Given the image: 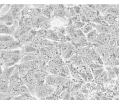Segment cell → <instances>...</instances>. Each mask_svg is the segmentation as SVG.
I'll list each match as a JSON object with an SVG mask.
<instances>
[{"label":"cell","mask_w":124,"mask_h":100,"mask_svg":"<svg viewBox=\"0 0 124 100\" xmlns=\"http://www.w3.org/2000/svg\"><path fill=\"white\" fill-rule=\"evenodd\" d=\"M0 42L8 45L11 50H15L21 47L22 44L13 36L7 34H0Z\"/></svg>","instance_id":"1"},{"label":"cell","mask_w":124,"mask_h":100,"mask_svg":"<svg viewBox=\"0 0 124 100\" xmlns=\"http://www.w3.org/2000/svg\"><path fill=\"white\" fill-rule=\"evenodd\" d=\"M21 51L17 50H14L10 57L2 64H4L6 67L13 66L16 65V64L21 59Z\"/></svg>","instance_id":"2"},{"label":"cell","mask_w":124,"mask_h":100,"mask_svg":"<svg viewBox=\"0 0 124 100\" xmlns=\"http://www.w3.org/2000/svg\"><path fill=\"white\" fill-rule=\"evenodd\" d=\"M16 65L11 67H6L2 70V72L0 76V81H8L10 77L17 67Z\"/></svg>","instance_id":"3"},{"label":"cell","mask_w":124,"mask_h":100,"mask_svg":"<svg viewBox=\"0 0 124 100\" xmlns=\"http://www.w3.org/2000/svg\"><path fill=\"white\" fill-rule=\"evenodd\" d=\"M0 21L8 27L13 26L14 19L9 10L5 14L0 16Z\"/></svg>","instance_id":"4"},{"label":"cell","mask_w":124,"mask_h":100,"mask_svg":"<svg viewBox=\"0 0 124 100\" xmlns=\"http://www.w3.org/2000/svg\"><path fill=\"white\" fill-rule=\"evenodd\" d=\"M15 31V28L13 26L8 27L2 22H0V34H7L11 35L14 34Z\"/></svg>","instance_id":"5"},{"label":"cell","mask_w":124,"mask_h":100,"mask_svg":"<svg viewBox=\"0 0 124 100\" xmlns=\"http://www.w3.org/2000/svg\"><path fill=\"white\" fill-rule=\"evenodd\" d=\"M93 28H94L97 33H106L109 34L110 33V30L108 28L107 26H104L100 24H95L93 23H90Z\"/></svg>","instance_id":"6"},{"label":"cell","mask_w":124,"mask_h":100,"mask_svg":"<svg viewBox=\"0 0 124 100\" xmlns=\"http://www.w3.org/2000/svg\"><path fill=\"white\" fill-rule=\"evenodd\" d=\"M98 33L95 30L93 29L87 34V39L89 42H94L96 40V38L97 36Z\"/></svg>","instance_id":"7"},{"label":"cell","mask_w":124,"mask_h":100,"mask_svg":"<svg viewBox=\"0 0 124 100\" xmlns=\"http://www.w3.org/2000/svg\"><path fill=\"white\" fill-rule=\"evenodd\" d=\"M9 81H0V92L6 93L9 90Z\"/></svg>","instance_id":"8"},{"label":"cell","mask_w":124,"mask_h":100,"mask_svg":"<svg viewBox=\"0 0 124 100\" xmlns=\"http://www.w3.org/2000/svg\"><path fill=\"white\" fill-rule=\"evenodd\" d=\"M35 93L38 97H42L46 95L48 92L45 88L43 87H39L36 88L35 89Z\"/></svg>","instance_id":"9"},{"label":"cell","mask_w":124,"mask_h":100,"mask_svg":"<svg viewBox=\"0 0 124 100\" xmlns=\"http://www.w3.org/2000/svg\"><path fill=\"white\" fill-rule=\"evenodd\" d=\"M72 46L69 43H65L62 45L61 48H60V51L61 55L63 57L64 55L66 54L67 51L69 50V49L72 47Z\"/></svg>","instance_id":"10"},{"label":"cell","mask_w":124,"mask_h":100,"mask_svg":"<svg viewBox=\"0 0 124 100\" xmlns=\"http://www.w3.org/2000/svg\"><path fill=\"white\" fill-rule=\"evenodd\" d=\"M104 19L110 25H113L115 22L114 16L108 14H106Z\"/></svg>","instance_id":"11"},{"label":"cell","mask_w":124,"mask_h":100,"mask_svg":"<svg viewBox=\"0 0 124 100\" xmlns=\"http://www.w3.org/2000/svg\"><path fill=\"white\" fill-rule=\"evenodd\" d=\"M105 13V14H108L115 16L118 14V9L116 7H109Z\"/></svg>","instance_id":"12"},{"label":"cell","mask_w":124,"mask_h":100,"mask_svg":"<svg viewBox=\"0 0 124 100\" xmlns=\"http://www.w3.org/2000/svg\"><path fill=\"white\" fill-rule=\"evenodd\" d=\"M35 58V56L33 55V54H29L23 56L21 59V63L26 62H29L30 61H32Z\"/></svg>","instance_id":"13"},{"label":"cell","mask_w":124,"mask_h":100,"mask_svg":"<svg viewBox=\"0 0 124 100\" xmlns=\"http://www.w3.org/2000/svg\"><path fill=\"white\" fill-rule=\"evenodd\" d=\"M93 29V28L91 24L90 23H87L86 25H84V26L83 27L82 31L83 33L87 34L88 33H89L90 32L92 31Z\"/></svg>","instance_id":"14"},{"label":"cell","mask_w":124,"mask_h":100,"mask_svg":"<svg viewBox=\"0 0 124 100\" xmlns=\"http://www.w3.org/2000/svg\"><path fill=\"white\" fill-rule=\"evenodd\" d=\"M75 52V50L74 49V47H73V46L69 49V50L67 51V52L66 53V54L64 55V56H63L65 60L68 59L69 58H70V57H71L74 54Z\"/></svg>","instance_id":"15"},{"label":"cell","mask_w":124,"mask_h":100,"mask_svg":"<svg viewBox=\"0 0 124 100\" xmlns=\"http://www.w3.org/2000/svg\"><path fill=\"white\" fill-rule=\"evenodd\" d=\"M31 18H32L33 23L35 24H42L45 20V18L43 17H40V16H38V17H31Z\"/></svg>","instance_id":"16"},{"label":"cell","mask_w":124,"mask_h":100,"mask_svg":"<svg viewBox=\"0 0 124 100\" xmlns=\"http://www.w3.org/2000/svg\"><path fill=\"white\" fill-rule=\"evenodd\" d=\"M118 40V35H114L110 36L108 45L111 47H114L116 45Z\"/></svg>","instance_id":"17"},{"label":"cell","mask_w":124,"mask_h":100,"mask_svg":"<svg viewBox=\"0 0 124 100\" xmlns=\"http://www.w3.org/2000/svg\"><path fill=\"white\" fill-rule=\"evenodd\" d=\"M46 37L48 39H50L53 40H55V41L59 40V37H58L57 33H56V32H51L48 33H47Z\"/></svg>","instance_id":"18"},{"label":"cell","mask_w":124,"mask_h":100,"mask_svg":"<svg viewBox=\"0 0 124 100\" xmlns=\"http://www.w3.org/2000/svg\"><path fill=\"white\" fill-rule=\"evenodd\" d=\"M29 93V89L26 85L23 84L19 89L18 93L21 95H26Z\"/></svg>","instance_id":"19"},{"label":"cell","mask_w":124,"mask_h":100,"mask_svg":"<svg viewBox=\"0 0 124 100\" xmlns=\"http://www.w3.org/2000/svg\"><path fill=\"white\" fill-rule=\"evenodd\" d=\"M95 6L96 10L104 13L109 7V6L108 5H97Z\"/></svg>","instance_id":"20"},{"label":"cell","mask_w":124,"mask_h":100,"mask_svg":"<svg viewBox=\"0 0 124 100\" xmlns=\"http://www.w3.org/2000/svg\"><path fill=\"white\" fill-rule=\"evenodd\" d=\"M110 36L109 34L108 33H106L105 35V36L104 37L102 41V44L103 45H104V46H107L109 44V39H110Z\"/></svg>","instance_id":"21"},{"label":"cell","mask_w":124,"mask_h":100,"mask_svg":"<svg viewBox=\"0 0 124 100\" xmlns=\"http://www.w3.org/2000/svg\"><path fill=\"white\" fill-rule=\"evenodd\" d=\"M51 41H49L47 40H43L41 41V42L40 43V45L43 47V48H45V47H49L50 46H51Z\"/></svg>","instance_id":"22"},{"label":"cell","mask_w":124,"mask_h":100,"mask_svg":"<svg viewBox=\"0 0 124 100\" xmlns=\"http://www.w3.org/2000/svg\"><path fill=\"white\" fill-rule=\"evenodd\" d=\"M36 34L37 36L43 38V37H44L46 35L47 32L45 30H40L36 32Z\"/></svg>","instance_id":"23"},{"label":"cell","mask_w":124,"mask_h":100,"mask_svg":"<svg viewBox=\"0 0 124 100\" xmlns=\"http://www.w3.org/2000/svg\"><path fill=\"white\" fill-rule=\"evenodd\" d=\"M72 9L76 15H79L82 12V9L79 6H75L72 7Z\"/></svg>","instance_id":"24"},{"label":"cell","mask_w":124,"mask_h":100,"mask_svg":"<svg viewBox=\"0 0 124 100\" xmlns=\"http://www.w3.org/2000/svg\"><path fill=\"white\" fill-rule=\"evenodd\" d=\"M85 25V23L82 22H75L73 24L75 30L76 29H80L81 28L83 27Z\"/></svg>","instance_id":"25"},{"label":"cell","mask_w":124,"mask_h":100,"mask_svg":"<svg viewBox=\"0 0 124 100\" xmlns=\"http://www.w3.org/2000/svg\"><path fill=\"white\" fill-rule=\"evenodd\" d=\"M106 34V33H101L98 34L96 38L95 41L98 43H100V44L102 43V40H103V38L105 36Z\"/></svg>","instance_id":"26"},{"label":"cell","mask_w":124,"mask_h":100,"mask_svg":"<svg viewBox=\"0 0 124 100\" xmlns=\"http://www.w3.org/2000/svg\"><path fill=\"white\" fill-rule=\"evenodd\" d=\"M71 73H72V75H73V76L74 78H75L76 79H78V80H80L81 79V75H80L79 73L76 69H73Z\"/></svg>","instance_id":"27"},{"label":"cell","mask_w":124,"mask_h":100,"mask_svg":"<svg viewBox=\"0 0 124 100\" xmlns=\"http://www.w3.org/2000/svg\"><path fill=\"white\" fill-rule=\"evenodd\" d=\"M90 67L91 68V69L103 68L102 65H101V64H95V63L90 64Z\"/></svg>","instance_id":"28"},{"label":"cell","mask_w":124,"mask_h":100,"mask_svg":"<svg viewBox=\"0 0 124 100\" xmlns=\"http://www.w3.org/2000/svg\"><path fill=\"white\" fill-rule=\"evenodd\" d=\"M42 13L46 16H50L52 11V9L50 7H47L42 10Z\"/></svg>","instance_id":"29"},{"label":"cell","mask_w":124,"mask_h":100,"mask_svg":"<svg viewBox=\"0 0 124 100\" xmlns=\"http://www.w3.org/2000/svg\"><path fill=\"white\" fill-rule=\"evenodd\" d=\"M43 40V38L39 37L38 36H36L35 37H34L32 39V41L33 42V43L35 45H38V44H40V43L41 42V41Z\"/></svg>","instance_id":"30"},{"label":"cell","mask_w":124,"mask_h":100,"mask_svg":"<svg viewBox=\"0 0 124 100\" xmlns=\"http://www.w3.org/2000/svg\"><path fill=\"white\" fill-rule=\"evenodd\" d=\"M79 16L81 22L85 23V22H87L88 21V20L86 15L83 13H82V12L79 15Z\"/></svg>","instance_id":"31"},{"label":"cell","mask_w":124,"mask_h":100,"mask_svg":"<svg viewBox=\"0 0 124 100\" xmlns=\"http://www.w3.org/2000/svg\"><path fill=\"white\" fill-rule=\"evenodd\" d=\"M64 80L62 78H57L54 80L55 83L58 85H62L64 83Z\"/></svg>","instance_id":"32"},{"label":"cell","mask_w":124,"mask_h":100,"mask_svg":"<svg viewBox=\"0 0 124 100\" xmlns=\"http://www.w3.org/2000/svg\"><path fill=\"white\" fill-rule=\"evenodd\" d=\"M92 73L95 75H97L100 74H101L102 72H103L104 70L103 68H100V69H91Z\"/></svg>","instance_id":"33"},{"label":"cell","mask_w":124,"mask_h":100,"mask_svg":"<svg viewBox=\"0 0 124 100\" xmlns=\"http://www.w3.org/2000/svg\"><path fill=\"white\" fill-rule=\"evenodd\" d=\"M75 34H76V36L80 37V36H82L83 35V33L82 31L80 29H76L74 30V31Z\"/></svg>","instance_id":"34"},{"label":"cell","mask_w":124,"mask_h":100,"mask_svg":"<svg viewBox=\"0 0 124 100\" xmlns=\"http://www.w3.org/2000/svg\"><path fill=\"white\" fill-rule=\"evenodd\" d=\"M74 30H75V29H74V26L73 25L68 26L65 28L66 33H70L74 32Z\"/></svg>","instance_id":"35"},{"label":"cell","mask_w":124,"mask_h":100,"mask_svg":"<svg viewBox=\"0 0 124 100\" xmlns=\"http://www.w3.org/2000/svg\"><path fill=\"white\" fill-rule=\"evenodd\" d=\"M81 59L84 64H90V59L87 57L82 56Z\"/></svg>","instance_id":"36"},{"label":"cell","mask_w":124,"mask_h":100,"mask_svg":"<svg viewBox=\"0 0 124 100\" xmlns=\"http://www.w3.org/2000/svg\"><path fill=\"white\" fill-rule=\"evenodd\" d=\"M54 8L56 12L63 10V9H64L63 5H55V7H54Z\"/></svg>","instance_id":"37"},{"label":"cell","mask_w":124,"mask_h":100,"mask_svg":"<svg viewBox=\"0 0 124 100\" xmlns=\"http://www.w3.org/2000/svg\"><path fill=\"white\" fill-rule=\"evenodd\" d=\"M56 15L59 17H62L65 15V12L64 10H61L59 11L56 12Z\"/></svg>","instance_id":"38"},{"label":"cell","mask_w":124,"mask_h":100,"mask_svg":"<svg viewBox=\"0 0 124 100\" xmlns=\"http://www.w3.org/2000/svg\"><path fill=\"white\" fill-rule=\"evenodd\" d=\"M58 33L64 35L66 33V31H65V29L63 28H60L58 30Z\"/></svg>","instance_id":"39"},{"label":"cell","mask_w":124,"mask_h":100,"mask_svg":"<svg viewBox=\"0 0 124 100\" xmlns=\"http://www.w3.org/2000/svg\"><path fill=\"white\" fill-rule=\"evenodd\" d=\"M92 57H93V59H94V60L95 61H98V60L100 59V57H99V55H98L96 52L94 53L92 55Z\"/></svg>","instance_id":"40"},{"label":"cell","mask_w":124,"mask_h":100,"mask_svg":"<svg viewBox=\"0 0 124 100\" xmlns=\"http://www.w3.org/2000/svg\"><path fill=\"white\" fill-rule=\"evenodd\" d=\"M47 72H44V71H43L42 72L40 75H39V77L42 78V79H45L46 77L47 76Z\"/></svg>","instance_id":"41"},{"label":"cell","mask_w":124,"mask_h":100,"mask_svg":"<svg viewBox=\"0 0 124 100\" xmlns=\"http://www.w3.org/2000/svg\"><path fill=\"white\" fill-rule=\"evenodd\" d=\"M69 15L70 16V17H76V15L75 13H74V11H73L72 8H71L70 9V10H69Z\"/></svg>","instance_id":"42"},{"label":"cell","mask_w":124,"mask_h":100,"mask_svg":"<svg viewBox=\"0 0 124 100\" xmlns=\"http://www.w3.org/2000/svg\"><path fill=\"white\" fill-rule=\"evenodd\" d=\"M102 80L100 78H98L97 79H96L95 80V82L98 83V84H101L102 83Z\"/></svg>","instance_id":"43"},{"label":"cell","mask_w":124,"mask_h":100,"mask_svg":"<svg viewBox=\"0 0 124 100\" xmlns=\"http://www.w3.org/2000/svg\"><path fill=\"white\" fill-rule=\"evenodd\" d=\"M2 70H3V69H2V67H1V65L0 64V75L1 74V73L2 72Z\"/></svg>","instance_id":"44"},{"label":"cell","mask_w":124,"mask_h":100,"mask_svg":"<svg viewBox=\"0 0 124 100\" xmlns=\"http://www.w3.org/2000/svg\"><path fill=\"white\" fill-rule=\"evenodd\" d=\"M5 5H5V4H0V10H1V9H2V8L4 6H5Z\"/></svg>","instance_id":"45"},{"label":"cell","mask_w":124,"mask_h":100,"mask_svg":"<svg viewBox=\"0 0 124 100\" xmlns=\"http://www.w3.org/2000/svg\"><path fill=\"white\" fill-rule=\"evenodd\" d=\"M3 100H10V98H6L3 99Z\"/></svg>","instance_id":"46"},{"label":"cell","mask_w":124,"mask_h":100,"mask_svg":"<svg viewBox=\"0 0 124 100\" xmlns=\"http://www.w3.org/2000/svg\"><path fill=\"white\" fill-rule=\"evenodd\" d=\"M1 64V62H0V65Z\"/></svg>","instance_id":"47"}]
</instances>
